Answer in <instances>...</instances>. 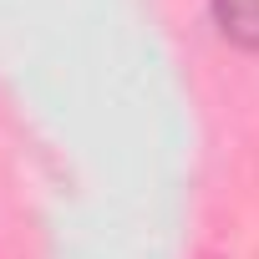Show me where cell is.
Segmentation results:
<instances>
[{
	"label": "cell",
	"instance_id": "obj_1",
	"mask_svg": "<svg viewBox=\"0 0 259 259\" xmlns=\"http://www.w3.org/2000/svg\"><path fill=\"white\" fill-rule=\"evenodd\" d=\"M213 21L229 41L259 51V0H213Z\"/></svg>",
	"mask_w": 259,
	"mask_h": 259
}]
</instances>
